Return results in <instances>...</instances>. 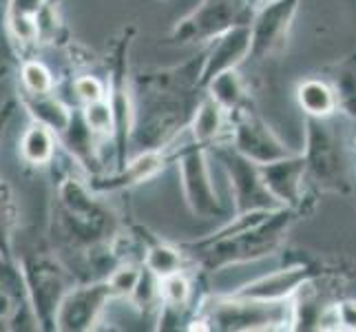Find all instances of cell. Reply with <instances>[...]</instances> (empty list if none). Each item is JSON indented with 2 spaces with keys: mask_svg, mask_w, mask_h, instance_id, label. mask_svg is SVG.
Masks as SVG:
<instances>
[{
  "mask_svg": "<svg viewBox=\"0 0 356 332\" xmlns=\"http://www.w3.org/2000/svg\"><path fill=\"white\" fill-rule=\"evenodd\" d=\"M111 288L95 286V288H82L71 292L69 297L58 306L56 328L58 330H84L93 322L95 313L100 310L102 301L106 299V292Z\"/></svg>",
  "mask_w": 356,
  "mask_h": 332,
  "instance_id": "1",
  "label": "cell"
},
{
  "mask_svg": "<svg viewBox=\"0 0 356 332\" xmlns=\"http://www.w3.org/2000/svg\"><path fill=\"white\" fill-rule=\"evenodd\" d=\"M40 7L42 0H11L9 22L16 38H20L22 42H33L40 35Z\"/></svg>",
  "mask_w": 356,
  "mask_h": 332,
  "instance_id": "2",
  "label": "cell"
},
{
  "mask_svg": "<svg viewBox=\"0 0 356 332\" xmlns=\"http://www.w3.org/2000/svg\"><path fill=\"white\" fill-rule=\"evenodd\" d=\"M27 106L31 111V116L38 122H42V125H47L49 129L65 131L71 122L69 111L60 102H56L54 97H47V93H31Z\"/></svg>",
  "mask_w": 356,
  "mask_h": 332,
  "instance_id": "3",
  "label": "cell"
},
{
  "mask_svg": "<svg viewBox=\"0 0 356 332\" xmlns=\"http://www.w3.org/2000/svg\"><path fill=\"white\" fill-rule=\"evenodd\" d=\"M22 155L31 164H44L54 155V138L47 125L38 122V125L29 127V131L22 138Z\"/></svg>",
  "mask_w": 356,
  "mask_h": 332,
  "instance_id": "4",
  "label": "cell"
},
{
  "mask_svg": "<svg viewBox=\"0 0 356 332\" xmlns=\"http://www.w3.org/2000/svg\"><path fill=\"white\" fill-rule=\"evenodd\" d=\"M16 224L14 200H11V189L0 180V257L11 262V228Z\"/></svg>",
  "mask_w": 356,
  "mask_h": 332,
  "instance_id": "5",
  "label": "cell"
},
{
  "mask_svg": "<svg viewBox=\"0 0 356 332\" xmlns=\"http://www.w3.org/2000/svg\"><path fill=\"white\" fill-rule=\"evenodd\" d=\"M299 100H301L303 109L310 111V113H314V116H325L334 106L332 91L316 80H310V82L303 84V87L299 89Z\"/></svg>",
  "mask_w": 356,
  "mask_h": 332,
  "instance_id": "6",
  "label": "cell"
},
{
  "mask_svg": "<svg viewBox=\"0 0 356 332\" xmlns=\"http://www.w3.org/2000/svg\"><path fill=\"white\" fill-rule=\"evenodd\" d=\"M84 120H87L89 129H93L97 133L111 131V125H113V106L108 104V102H104V100L89 102L87 109H84Z\"/></svg>",
  "mask_w": 356,
  "mask_h": 332,
  "instance_id": "7",
  "label": "cell"
},
{
  "mask_svg": "<svg viewBox=\"0 0 356 332\" xmlns=\"http://www.w3.org/2000/svg\"><path fill=\"white\" fill-rule=\"evenodd\" d=\"M22 82L29 93H49L51 91V76L40 63H27L22 67Z\"/></svg>",
  "mask_w": 356,
  "mask_h": 332,
  "instance_id": "8",
  "label": "cell"
},
{
  "mask_svg": "<svg viewBox=\"0 0 356 332\" xmlns=\"http://www.w3.org/2000/svg\"><path fill=\"white\" fill-rule=\"evenodd\" d=\"M175 264H177V257L173 251H166V248H157L151 255V268L155 270L157 275L168 277L175 273Z\"/></svg>",
  "mask_w": 356,
  "mask_h": 332,
  "instance_id": "9",
  "label": "cell"
},
{
  "mask_svg": "<svg viewBox=\"0 0 356 332\" xmlns=\"http://www.w3.org/2000/svg\"><path fill=\"white\" fill-rule=\"evenodd\" d=\"M164 297L170 301V303H181L184 299H186V294H188V284L184 281L179 275H168L164 279Z\"/></svg>",
  "mask_w": 356,
  "mask_h": 332,
  "instance_id": "10",
  "label": "cell"
},
{
  "mask_svg": "<svg viewBox=\"0 0 356 332\" xmlns=\"http://www.w3.org/2000/svg\"><path fill=\"white\" fill-rule=\"evenodd\" d=\"M76 93L87 104L89 102H97V100H102V97H104L102 84L97 82L95 78H80V80H76Z\"/></svg>",
  "mask_w": 356,
  "mask_h": 332,
  "instance_id": "11",
  "label": "cell"
},
{
  "mask_svg": "<svg viewBox=\"0 0 356 332\" xmlns=\"http://www.w3.org/2000/svg\"><path fill=\"white\" fill-rule=\"evenodd\" d=\"M138 284H140V275L135 273L133 268H122V270H118V273L113 275V279H111V288L122 290V292L135 290V286H138Z\"/></svg>",
  "mask_w": 356,
  "mask_h": 332,
  "instance_id": "12",
  "label": "cell"
},
{
  "mask_svg": "<svg viewBox=\"0 0 356 332\" xmlns=\"http://www.w3.org/2000/svg\"><path fill=\"white\" fill-rule=\"evenodd\" d=\"M11 113H14V102H5L3 106H0V138H3V133H5V127H7V122L11 118Z\"/></svg>",
  "mask_w": 356,
  "mask_h": 332,
  "instance_id": "13",
  "label": "cell"
}]
</instances>
